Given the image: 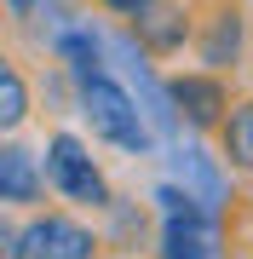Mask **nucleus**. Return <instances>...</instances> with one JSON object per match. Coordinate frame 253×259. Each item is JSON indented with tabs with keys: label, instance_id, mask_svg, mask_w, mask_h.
I'll use <instances>...</instances> for the list:
<instances>
[{
	"label": "nucleus",
	"instance_id": "f257e3e1",
	"mask_svg": "<svg viewBox=\"0 0 253 259\" xmlns=\"http://www.w3.org/2000/svg\"><path fill=\"white\" fill-rule=\"evenodd\" d=\"M75 104H81V121L92 127L98 144L121 150V156H150L156 150V127H150V115H144V104L132 98V87L115 81L110 69L75 81Z\"/></svg>",
	"mask_w": 253,
	"mask_h": 259
},
{
	"label": "nucleus",
	"instance_id": "f03ea898",
	"mask_svg": "<svg viewBox=\"0 0 253 259\" xmlns=\"http://www.w3.org/2000/svg\"><path fill=\"white\" fill-rule=\"evenodd\" d=\"M156 213H161V225H156V259H219L225 236H219L213 207H201L178 179L156 185Z\"/></svg>",
	"mask_w": 253,
	"mask_h": 259
},
{
	"label": "nucleus",
	"instance_id": "7ed1b4c3",
	"mask_svg": "<svg viewBox=\"0 0 253 259\" xmlns=\"http://www.w3.org/2000/svg\"><path fill=\"white\" fill-rule=\"evenodd\" d=\"M46 185L52 196H64L69 207H81V213H104L115 202V190H110V179H104V167L92 161V144L81 139V133H69V127H58L52 139H46Z\"/></svg>",
	"mask_w": 253,
	"mask_h": 259
},
{
	"label": "nucleus",
	"instance_id": "20e7f679",
	"mask_svg": "<svg viewBox=\"0 0 253 259\" xmlns=\"http://www.w3.org/2000/svg\"><path fill=\"white\" fill-rule=\"evenodd\" d=\"M18 259H104V231L81 225L75 213H23L18 219Z\"/></svg>",
	"mask_w": 253,
	"mask_h": 259
},
{
	"label": "nucleus",
	"instance_id": "39448f33",
	"mask_svg": "<svg viewBox=\"0 0 253 259\" xmlns=\"http://www.w3.org/2000/svg\"><path fill=\"white\" fill-rule=\"evenodd\" d=\"M247 6L242 0H201V29H196V58L201 69H219V75H236L247 64Z\"/></svg>",
	"mask_w": 253,
	"mask_h": 259
},
{
	"label": "nucleus",
	"instance_id": "423d86ee",
	"mask_svg": "<svg viewBox=\"0 0 253 259\" xmlns=\"http://www.w3.org/2000/svg\"><path fill=\"white\" fill-rule=\"evenodd\" d=\"M167 98H173V115L178 127L190 133H219V121L230 115V81L219 69H184V75H167Z\"/></svg>",
	"mask_w": 253,
	"mask_h": 259
},
{
	"label": "nucleus",
	"instance_id": "0eeeda50",
	"mask_svg": "<svg viewBox=\"0 0 253 259\" xmlns=\"http://www.w3.org/2000/svg\"><path fill=\"white\" fill-rule=\"evenodd\" d=\"M132 40H138L150 58H178L184 47H196V29H201V0H156L144 6L138 18H127Z\"/></svg>",
	"mask_w": 253,
	"mask_h": 259
},
{
	"label": "nucleus",
	"instance_id": "6e6552de",
	"mask_svg": "<svg viewBox=\"0 0 253 259\" xmlns=\"http://www.w3.org/2000/svg\"><path fill=\"white\" fill-rule=\"evenodd\" d=\"M46 167H40L18 139L0 144V207L6 213H35L40 202H46Z\"/></svg>",
	"mask_w": 253,
	"mask_h": 259
},
{
	"label": "nucleus",
	"instance_id": "1a4fd4ad",
	"mask_svg": "<svg viewBox=\"0 0 253 259\" xmlns=\"http://www.w3.org/2000/svg\"><path fill=\"white\" fill-rule=\"evenodd\" d=\"M219 167H225V156H207V150H196V144H184V150H178V156H173V179H178V185H184L190 196H196V202L201 207H225V173H219Z\"/></svg>",
	"mask_w": 253,
	"mask_h": 259
},
{
	"label": "nucleus",
	"instance_id": "9d476101",
	"mask_svg": "<svg viewBox=\"0 0 253 259\" xmlns=\"http://www.w3.org/2000/svg\"><path fill=\"white\" fill-rule=\"evenodd\" d=\"M219 156H225V173H242L253 179V93H242L230 104V115L219 121Z\"/></svg>",
	"mask_w": 253,
	"mask_h": 259
},
{
	"label": "nucleus",
	"instance_id": "9b49d317",
	"mask_svg": "<svg viewBox=\"0 0 253 259\" xmlns=\"http://www.w3.org/2000/svg\"><path fill=\"white\" fill-rule=\"evenodd\" d=\"M98 219H104V248H115V253L144 248V231H150V207H144V202H132V196H115V202L98 213Z\"/></svg>",
	"mask_w": 253,
	"mask_h": 259
},
{
	"label": "nucleus",
	"instance_id": "f8f14e48",
	"mask_svg": "<svg viewBox=\"0 0 253 259\" xmlns=\"http://www.w3.org/2000/svg\"><path fill=\"white\" fill-rule=\"evenodd\" d=\"M29 121V81H23V64L18 58H6V64H0V133H18Z\"/></svg>",
	"mask_w": 253,
	"mask_h": 259
},
{
	"label": "nucleus",
	"instance_id": "ddd939ff",
	"mask_svg": "<svg viewBox=\"0 0 253 259\" xmlns=\"http://www.w3.org/2000/svg\"><path fill=\"white\" fill-rule=\"evenodd\" d=\"M98 12H115V18H138L144 6H156V0H92Z\"/></svg>",
	"mask_w": 253,
	"mask_h": 259
},
{
	"label": "nucleus",
	"instance_id": "4468645a",
	"mask_svg": "<svg viewBox=\"0 0 253 259\" xmlns=\"http://www.w3.org/2000/svg\"><path fill=\"white\" fill-rule=\"evenodd\" d=\"M6 12H12V18H18V23H23V18H29V12H35V0H6Z\"/></svg>",
	"mask_w": 253,
	"mask_h": 259
},
{
	"label": "nucleus",
	"instance_id": "2eb2a0df",
	"mask_svg": "<svg viewBox=\"0 0 253 259\" xmlns=\"http://www.w3.org/2000/svg\"><path fill=\"white\" fill-rule=\"evenodd\" d=\"M242 242L253 248V202H247V213H242Z\"/></svg>",
	"mask_w": 253,
	"mask_h": 259
},
{
	"label": "nucleus",
	"instance_id": "dca6fc26",
	"mask_svg": "<svg viewBox=\"0 0 253 259\" xmlns=\"http://www.w3.org/2000/svg\"><path fill=\"white\" fill-rule=\"evenodd\" d=\"M104 259H138V253H115V248H110V253H104Z\"/></svg>",
	"mask_w": 253,
	"mask_h": 259
}]
</instances>
